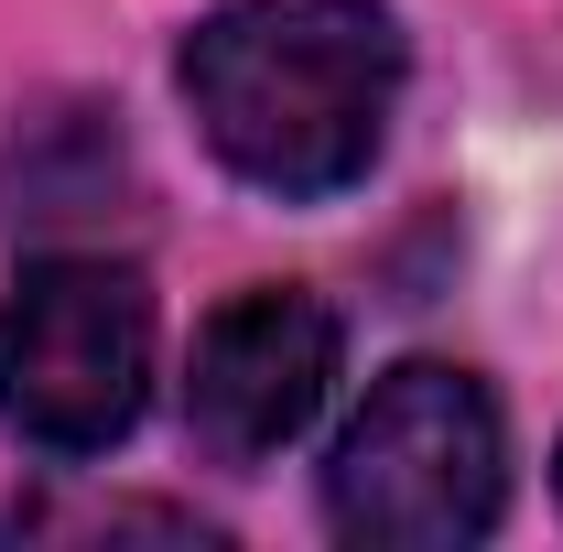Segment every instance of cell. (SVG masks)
I'll list each match as a JSON object with an SVG mask.
<instances>
[{"instance_id":"obj_2","label":"cell","mask_w":563,"mask_h":552,"mask_svg":"<svg viewBox=\"0 0 563 552\" xmlns=\"http://www.w3.org/2000/svg\"><path fill=\"white\" fill-rule=\"evenodd\" d=\"M509 498V433L477 368L455 357H401L368 379L357 422L325 455V520L357 552H455L498 531Z\"/></svg>"},{"instance_id":"obj_1","label":"cell","mask_w":563,"mask_h":552,"mask_svg":"<svg viewBox=\"0 0 563 552\" xmlns=\"http://www.w3.org/2000/svg\"><path fill=\"white\" fill-rule=\"evenodd\" d=\"M185 109L261 196H347L401 98V22L379 0H239L185 44Z\"/></svg>"},{"instance_id":"obj_5","label":"cell","mask_w":563,"mask_h":552,"mask_svg":"<svg viewBox=\"0 0 563 552\" xmlns=\"http://www.w3.org/2000/svg\"><path fill=\"white\" fill-rule=\"evenodd\" d=\"M553 487H563V466H553Z\"/></svg>"},{"instance_id":"obj_4","label":"cell","mask_w":563,"mask_h":552,"mask_svg":"<svg viewBox=\"0 0 563 552\" xmlns=\"http://www.w3.org/2000/svg\"><path fill=\"white\" fill-rule=\"evenodd\" d=\"M325 390H336V314L303 281H261L207 314L185 368V422L217 466H261L325 412Z\"/></svg>"},{"instance_id":"obj_3","label":"cell","mask_w":563,"mask_h":552,"mask_svg":"<svg viewBox=\"0 0 563 552\" xmlns=\"http://www.w3.org/2000/svg\"><path fill=\"white\" fill-rule=\"evenodd\" d=\"M152 401V292L131 261H33L0 303V422L44 455H109Z\"/></svg>"}]
</instances>
